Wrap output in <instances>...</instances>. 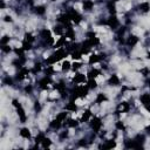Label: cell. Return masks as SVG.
I'll return each mask as SVG.
<instances>
[{
    "instance_id": "obj_1",
    "label": "cell",
    "mask_w": 150,
    "mask_h": 150,
    "mask_svg": "<svg viewBox=\"0 0 150 150\" xmlns=\"http://www.w3.org/2000/svg\"><path fill=\"white\" fill-rule=\"evenodd\" d=\"M68 15L70 16L72 21L75 22V24H79V22L81 21V19H82L80 14L75 11V10H73V8H69V11H68Z\"/></svg>"
},
{
    "instance_id": "obj_2",
    "label": "cell",
    "mask_w": 150,
    "mask_h": 150,
    "mask_svg": "<svg viewBox=\"0 0 150 150\" xmlns=\"http://www.w3.org/2000/svg\"><path fill=\"white\" fill-rule=\"evenodd\" d=\"M101 127H102V122L99 117H94L91 120V128H93V130H94L95 133H99L100 129H101Z\"/></svg>"
},
{
    "instance_id": "obj_3",
    "label": "cell",
    "mask_w": 150,
    "mask_h": 150,
    "mask_svg": "<svg viewBox=\"0 0 150 150\" xmlns=\"http://www.w3.org/2000/svg\"><path fill=\"white\" fill-rule=\"evenodd\" d=\"M106 24H107L110 28H112V29H116V28L118 27V25H120V22H118L116 16H110L107 21H106Z\"/></svg>"
},
{
    "instance_id": "obj_4",
    "label": "cell",
    "mask_w": 150,
    "mask_h": 150,
    "mask_svg": "<svg viewBox=\"0 0 150 150\" xmlns=\"http://www.w3.org/2000/svg\"><path fill=\"white\" fill-rule=\"evenodd\" d=\"M108 82H109L110 86H118L120 85V79H118L117 75H112Z\"/></svg>"
},
{
    "instance_id": "obj_5",
    "label": "cell",
    "mask_w": 150,
    "mask_h": 150,
    "mask_svg": "<svg viewBox=\"0 0 150 150\" xmlns=\"http://www.w3.org/2000/svg\"><path fill=\"white\" fill-rule=\"evenodd\" d=\"M93 7H94V2H93L91 0H85V1H83V10H86V11H91Z\"/></svg>"
},
{
    "instance_id": "obj_6",
    "label": "cell",
    "mask_w": 150,
    "mask_h": 150,
    "mask_svg": "<svg viewBox=\"0 0 150 150\" xmlns=\"http://www.w3.org/2000/svg\"><path fill=\"white\" fill-rule=\"evenodd\" d=\"M129 104L127 102H122L121 104H120V107H118V110L116 112H127L129 110Z\"/></svg>"
},
{
    "instance_id": "obj_7",
    "label": "cell",
    "mask_w": 150,
    "mask_h": 150,
    "mask_svg": "<svg viewBox=\"0 0 150 150\" xmlns=\"http://www.w3.org/2000/svg\"><path fill=\"white\" fill-rule=\"evenodd\" d=\"M16 112H18V115L20 117V121L21 122H26V115H25V110L22 109V107L16 108Z\"/></svg>"
},
{
    "instance_id": "obj_8",
    "label": "cell",
    "mask_w": 150,
    "mask_h": 150,
    "mask_svg": "<svg viewBox=\"0 0 150 150\" xmlns=\"http://www.w3.org/2000/svg\"><path fill=\"white\" fill-rule=\"evenodd\" d=\"M49 82H50V79H49L48 76H46V77H43L42 80H40L39 85H40V87L42 89H47V85H48Z\"/></svg>"
},
{
    "instance_id": "obj_9",
    "label": "cell",
    "mask_w": 150,
    "mask_h": 150,
    "mask_svg": "<svg viewBox=\"0 0 150 150\" xmlns=\"http://www.w3.org/2000/svg\"><path fill=\"white\" fill-rule=\"evenodd\" d=\"M137 42H138V38L136 37V35H130L128 38V41H127V43H128L129 46H135Z\"/></svg>"
},
{
    "instance_id": "obj_10",
    "label": "cell",
    "mask_w": 150,
    "mask_h": 150,
    "mask_svg": "<svg viewBox=\"0 0 150 150\" xmlns=\"http://www.w3.org/2000/svg\"><path fill=\"white\" fill-rule=\"evenodd\" d=\"M114 147H116V142L114 139H110V141H107V143L104 145H102L101 148H103V149H112Z\"/></svg>"
},
{
    "instance_id": "obj_11",
    "label": "cell",
    "mask_w": 150,
    "mask_h": 150,
    "mask_svg": "<svg viewBox=\"0 0 150 150\" xmlns=\"http://www.w3.org/2000/svg\"><path fill=\"white\" fill-rule=\"evenodd\" d=\"M107 6H108V11H109V13L114 15V14L116 13V7H115V4H114V1H112H112H109Z\"/></svg>"
},
{
    "instance_id": "obj_12",
    "label": "cell",
    "mask_w": 150,
    "mask_h": 150,
    "mask_svg": "<svg viewBox=\"0 0 150 150\" xmlns=\"http://www.w3.org/2000/svg\"><path fill=\"white\" fill-rule=\"evenodd\" d=\"M85 80H86V76L83 74H76L74 77V82L75 83H80V82H85Z\"/></svg>"
},
{
    "instance_id": "obj_13",
    "label": "cell",
    "mask_w": 150,
    "mask_h": 150,
    "mask_svg": "<svg viewBox=\"0 0 150 150\" xmlns=\"http://www.w3.org/2000/svg\"><path fill=\"white\" fill-rule=\"evenodd\" d=\"M100 60H101L100 55H95V54H91L90 56H89V63H90V64H94V63H96V62H99Z\"/></svg>"
},
{
    "instance_id": "obj_14",
    "label": "cell",
    "mask_w": 150,
    "mask_h": 150,
    "mask_svg": "<svg viewBox=\"0 0 150 150\" xmlns=\"http://www.w3.org/2000/svg\"><path fill=\"white\" fill-rule=\"evenodd\" d=\"M20 135H21L24 138H31V133L27 128H22L20 130Z\"/></svg>"
},
{
    "instance_id": "obj_15",
    "label": "cell",
    "mask_w": 150,
    "mask_h": 150,
    "mask_svg": "<svg viewBox=\"0 0 150 150\" xmlns=\"http://www.w3.org/2000/svg\"><path fill=\"white\" fill-rule=\"evenodd\" d=\"M141 102L143 103V104H149L150 103V94H143L142 96H141Z\"/></svg>"
},
{
    "instance_id": "obj_16",
    "label": "cell",
    "mask_w": 150,
    "mask_h": 150,
    "mask_svg": "<svg viewBox=\"0 0 150 150\" xmlns=\"http://www.w3.org/2000/svg\"><path fill=\"white\" fill-rule=\"evenodd\" d=\"M104 101H107V96L104 95V94H99L96 97V103H99V104H101V103H103Z\"/></svg>"
},
{
    "instance_id": "obj_17",
    "label": "cell",
    "mask_w": 150,
    "mask_h": 150,
    "mask_svg": "<svg viewBox=\"0 0 150 150\" xmlns=\"http://www.w3.org/2000/svg\"><path fill=\"white\" fill-rule=\"evenodd\" d=\"M66 38H69L72 40L75 39V33H74V31L72 29V27H68V29H67V32H66Z\"/></svg>"
},
{
    "instance_id": "obj_18",
    "label": "cell",
    "mask_w": 150,
    "mask_h": 150,
    "mask_svg": "<svg viewBox=\"0 0 150 150\" xmlns=\"http://www.w3.org/2000/svg\"><path fill=\"white\" fill-rule=\"evenodd\" d=\"M50 37H52V35H50V31H48V29H42V31H41V38H42V39L48 40Z\"/></svg>"
},
{
    "instance_id": "obj_19",
    "label": "cell",
    "mask_w": 150,
    "mask_h": 150,
    "mask_svg": "<svg viewBox=\"0 0 150 150\" xmlns=\"http://www.w3.org/2000/svg\"><path fill=\"white\" fill-rule=\"evenodd\" d=\"M77 109V107H76V104H75L73 101H70L67 106H66V110H70V112H75Z\"/></svg>"
},
{
    "instance_id": "obj_20",
    "label": "cell",
    "mask_w": 150,
    "mask_h": 150,
    "mask_svg": "<svg viewBox=\"0 0 150 150\" xmlns=\"http://www.w3.org/2000/svg\"><path fill=\"white\" fill-rule=\"evenodd\" d=\"M139 10L142 12H149L150 11V5L148 2H142L141 5H139Z\"/></svg>"
},
{
    "instance_id": "obj_21",
    "label": "cell",
    "mask_w": 150,
    "mask_h": 150,
    "mask_svg": "<svg viewBox=\"0 0 150 150\" xmlns=\"http://www.w3.org/2000/svg\"><path fill=\"white\" fill-rule=\"evenodd\" d=\"M99 74H100V70L93 69V70H90V72L88 73V77H89V79H95Z\"/></svg>"
},
{
    "instance_id": "obj_22",
    "label": "cell",
    "mask_w": 150,
    "mask_h": 150,
    "mask_svg": "<svg viewBox=\"0 0 150 150\" xmlns=\"http://www.w3.org/2000/svg\"><path fill=\"white\" fill-rule=\"evenodd\" d=\"M90 116H91V112L88 109V110H86L85 112V114H83V116H82V118H81V121L82 122H85V121H88L89 118H90Z\"/></svg>"
},
{
    "instance_id": "obj_23",
    "label": "cell",
    "mask_w": 150,
    "mask_h": 150,
    "mask_svg": "<svg viewBox=\"0 0 150 150\" xmlns=\"http://www.w3.org/2000/svg\"><path fill=\"white\" fill-rule=\"evenodd\" d=\"M50 127L53 129H58V128H60V125H61V122H60L59 120L56 118V120H53L52 122H50V124H49Z\"/></svg>"
},
{
    "instance_id": "obj_24",
    "label": "cell",
    "mask_w": 150,
    "mask_h": 150,
    "mask_svg": "<svg viewBox=\"0 0 150 150\" xmlns=\"http://www.w3.org/2000/svg\"><path fill=\"white\" fill-rule=\"evenodd\" d=\"M58 60H59V59L55 56V54H53V55H50L48 59H47V63H48V64H53V63H55Z\"/></svg>"
},
{
    "instance_id": "obj_25",
    "label": "cell",
    "mask_w": 150,
    "mask_h": 150,
    "mask_svg": "<svg viewBox=\"0 0 150 150\" xmlns=\"http://www.w3.org/2000/svg\"><path fill=\"white\" fill-rule=\"evenodd\" d=\"M41 144H42V147L43 148H48V147H50V144H52V141L49 138H45L42 139V142H41Z\"/></svg>"
},
{
    "instance_id": "obj_26",
    "label": "cell",
    "mask_w": 150,
    "mask_h": 150,
    "mask_svg": "<svg viewBox=\"0 0 150 150\" xmlns=\"http://www.w3.org/2000/svg\"><path fill=\"white\" fill-rule=\"evenodd\" d=\"M63 45H64V38L62 37V38H61V39L59 40V41H58V42L54 43V48H61V47H62Z\"/></svg>"
},
{
    "instance_id": "obj_27",
    "label": "cell",
    "mask_w": 150,
    "mask_h": 150,
    "mask_svg": "<svg viewBox=\"0 0 150 150\" xmlns=\"http://www.w3.org/2000/svg\"><path fill=\"white\" fill-rule=\"evenodd\" d=\"M45 12H46V10H45V7H43V6H39V7H37V8H35V13H37V14H39V15H42V14H45Z\"/></svg>"
},
{
    "instance_id": "obj_28",
    "label": "cell",
    "mask_w": 150,
    "mask_h": 150,
    "mask_svg": "<svg viewBox=\"0 0 150 150\" xmlns=\"http://www.w3.org/2000/svg\"><path fill=\"white\" fill-rule=\"evenodd\" d=\"M97 86V82L94 79H89V81H88V87L89 88H91V89H94V88H96Z\"/></svg>"
},
{
    "instance_id": "obj_29",
    "label": "cell",
    "mask_w": 150,
    "mask_h": 150,
    "mask_svg": "<svg viewBox=\"0 0 150 150\" xmlns=\"http://www.w3.org/2000/svg\"><path fill=\"white\" fill-rule=\"evenodd\" d=\"M22 48L25 49V50H29V49L32 48V43L28 42V41H26V40H25V41L22 42Z\"/></svg>"
},
{
    "instance_id": "obj_30",
    "label": "cell",
    "mask_w": 150,
    "mask_h": 150,
    "mask_svg": "<svg viewBox=\"0 0 150 150\" xmlns=\"http://www.w3.org/2000/svg\"><path fill=\"white\" fill-rule=\"evenodd\" d=\"M77 124H79V122H77L76 120H73V118H72V120H69V121L67 122V125H68V127H72V128L77 127Z\"/></svg>"
},
{
    "instance_id": "obj_31",
    "label": "cell",
    "mask_w": 150,
    "mask_h": 150,
    "mask_svg": "<svg viewBox=\"0 0 150 150\" xmlns=\"http://www.w3.org/2000/svg\"><path fill=\"white\" fill-rule=\"evenodd\" d=\"M66 117H67V112H60L59 115L56 116V118L59 120L60 122H62V121H64L66 120Z\"/></svg>"
},
{
    "instance_id": "obj_32",
    "label": "cell",
    "mask_w": 150,
    "mask_h": 150,
    "mask_svg": "<svg viewBox=\"0 0 150 150\" xmlns=\"http://www.w3.org/2000/svg\"><path fill=\"white\" fill-rule=\"evenodd\" d=\"M134 141L137 142V143H139V144H142V143L144 142V136H143V135H137V136L135 137Z\"/></svg>"
},
{
    "instance_id": "obj_33",
    "label": "cell",
    "mask_w": 150,
    "mask_h": 150,
    "mask_svg": "<svg viewBox=\"0 0 150 150\" xmlns=\"http://www.w3.org/2000/svg\"><path fill=\"white\" fill-rule=\"evenodd\" d=\"M25 40H26V41H28V42L32 43L33 41H34V37H33L31 33H26V34H25Z\"/></svg>"
},
{
    "instance_id": "obj_34",
    "label": "cell",
    "mask_w": 150,
    "mask_h": 150,
    "mask_svg": "<svg viewBox=\"0 0 150 150\" xmlns=\"http://www.w3.org/2000/svg\"><path fill=\"white\" fill-rule=\"evenodd\" d=\"M81 55H82V53L81 52H73V54H72V58L74 60H79L81 59Z\"/></svg>"
},
{
    "instance_id": "obj_35",
    "label": "cell",
    "mask_w": 150,
    "mask_h": 150,
    "mask_svg": "<svg viewBox=\"0 0 150 150\" xmlns=\"http://www.w3.org/2000/svg\"><path fill=\"white\" fill-rule=\"evenodd\" d=\"M70 68H72V67H70V63L68 62V61H64L63 63H62V70L66 72V70H69Z\"/></svg>"
},
{
    "instance_id": "obj_36",
    "label": "cell",
    "mask_w": 150,
    "mask_h": 150,
    "mask_svg": "<svg viewBox=\"0 0 150 150\" xmlns=\"http://www.w3.org/2000/svg\"><path fill=\"white\" fill-rule=\"evenodd\" d=\"M24 52H25L24 48H15V53H16V55H19V58L24 56Z\"/></svg>"
},
{
    "instance_id": "obj_37",
    "label": "cell",
    "mask_w": 150,
    "mask_h": 150,
    "mask_svg": "<svg viewBox=\"0 0 150 150\" xmlns=\"http://www.w3.org/2000/svg\"><path fill=\"white\" fill-rule=\"evenodd\" d=\"M43 138H45V135H43V134H39V135H38L37 138H35V142H37V144H38V143H41Z\"/></svg>"
},
{
    "instance_id": "obj_38",
    "label": "cell",
    "mask_w": 150,
    "mask_h": 150,
    "mask_svg": "<svg viewBox=\"0 0 150 150\" xmlns=\"http://www.w3.org/2000/svg\"><path fill=\"white\" fill-rule=\"evenodd\" d=\"M1 49H2L4 53H10V52H11V47H10L8 45H2Z\"/></svg>"
},
{
    "instance_id": "obj_39",
    "label": "cell",
    "mask_w": 150,
    "mask_h": 150,
    "mask_svg": "<svg viewBox=\"0 0 150 150\" xmlns=\"http://www.w3.org/2000/svg\"><path fill=\"white\" fill-rule=\"evenodd\" d=\"M25 77H26V75L24 74V73H22L21 70H20V72H19V73H18V75H16V79H18V80H19V81L24 80V79H25Z\"/></svg>"
},
{
    "instance_id": "obj_40",
    "label": "cell",
    "mask_w": 150,
    "mask_h": 150,
    "mask_svg": "<svg viewBox=\"0 0 150 150\" xmlns=\"http://www.w3.org/2000/svg\"><path fill=\"white\" fill-rule=\"evenodd\" d=\"M54 33H55V34H58V35H61V34H62V28L59 27V26L54 27Z\"/></svg>"
},
{
    "instance_id": "obj_41",
    "label": "cell",
    "mask_w": 150,
    "mask_h": 150,
    "mask_svg": "<svg viewBox=\"0 0 150 150\" xmlns=\"http://www.w3.org/2000/svg\"><path fill=\"white\" fill-rule=\"evenodd\" d=\"M116 128L118 129V130H124V124L121 122V121H118V122H116Z\"/></svg>"
},
{
    "instance_id": "obj_42",
    "label": "cell",
    "mask_w": 150,
    "mask_h": 150,
    "mask_svg": "<svg viewBox=\"0 0 150 150\" xmlns=\"http://www.w3.org/2000/svg\"><path fill=\"white\" fill-rule=\"evenodd\" d=\"M7 42H10V37H7V35H5V37L1 39V45H6Z\"/></svg>"
},
{
    "instance_id": "obj_43",
    "label": "cell",
    "mask_w": 150,
    "mask_h": 150,
    "mask_svg": "<svg viewBox=\"0 0 150 150\" xmlns=\"http://www.w3.org/2000/svg\"><path fill=\"white\" fill-rule=\"evenodd\" d=\"M80 67H81V63H79V62H74V63L72 64V68H73V70H77Z\"/></svg>"
},
{
    "instance_id": "obj_44",
    "label": "cell",
    "mask_w": 150,
    "mask_h": 150,
    "mask_svg": "<svg viewBox=\"0 0 150 150\" xmlns=\"http://www.w3.org/2000/svg\"><path fill=\"white\" fill-rule=\"evenodd\" d=\"M12 104H13V106H14V107H15V108L21 107V104L19 103V101H18V100H13V101H12Z\"/></svg>"
},
{
    "instance_id": "obj_45",
    "label": "cell",
    "mask_w": 150,
    "mask_h": 150,
    "mask_svg": "<svg viewBox=\"0 0 150 150\" xmlns=\"http://www.w3.org/2000/svg\"><path fill=\"white\" fill-rule=\"evenodd\" d=\"M54 73V69L52 67H48L47 69H46V75H52Z\"/></svg>"
},
{
    "instance_id": "obj_46",
    "label": "cell",
    "mask_w": 150,
    "mask_h": 150,
    "mask_svg": "<svg viewBox=\"0 0 150 150\" xmlns=\"http://www.w3.org/2000/svg\"><path fill=\"white\" fill-rule=\"evenodd\" d=\"M39 70H41V63H37L35 67H34V73H37Z\"/></svg>"
},
{
    "instance_id": "obj_47",
    "label": "cell",
    "mask_w": 150,
    "mask_h": 150,
    "mask_svg": "<svg viewBox=\"0 0 150 150\" xmlns=\"http://www.w3.org/2000/svg\"><path fill=\"white\" fill-rule=\"evenodd\" d=\"M87 38L88 39H93V38H96V37H95V33L94 32H88L87 33Z\"/></svg>"
},
{
    "instance_id": "obj_48",
    "label": "cell",
    "mask_w": 150,
    "mask_h": 150,
    "mask_svg": "<svg viewBox=\"0 0 150 150\" xmlns=\"http://www.w3.org/2000/svg\"><path fill=\"white\" fill-rule=\"evenodd\" d=\"M4 82H5L6 85H10V86H11V85H12V79H11V77H6Z\"/></svg>"
},
{
    "instance_id": "obj_49",
    "label": "cell",
    "mask_w": 150,
    "mask_h": 150,
    "mask_svg": "<svg viewBox=\"0 0 150 150\" xmlns=\"http://www.w3.org/2000/svg\"><path fill=\"white\" fill-rule=\"evenodd\" d=\"M141 73H142V74L144 75V76H147V75L149 74V69H148V68H144V69H142V70H141Z\"/></svg>"
},
{
    "instance_id": "obj_50",
    "label": "cell",
    "mask_w": 150,
    "mask_h": 150,
    "mask_svg": "<svg viewBox=\"0 0 150 150\" xmlns=\"http://www.w3.org/2000/svg\"><path fill=\"white\" fill-rule=\"evenodd\" d=\"M5 21L6 22H12V18L11 16H8V15L5 16Z\"/></svg>"
},
{
    "instance_id": "obj_51",
    "label": "cell",
    "mask_w": 150,
    "mask_h": 150,
    "mask_svg": "<svg viewBox=\"0 0 150 150\" xmlns=\"http://www.w3.org/2000/svg\"><path fill=\"white\" fill-rule=\"evenodd\" d=\"M35 110H40V104H39V102H35Z\"/></svg>"
},
{
    "instance_id": "obj_52",
    "label": "cell",
    "mask_w": 150,
    "mask_h": 150,
    "mask_svg": "<svg viewBox=\"0 0 150 150\" xmlns=\"http://www.w3.org/2000/svg\"><path fill=\"white\" fill-rule=\"evenodd\" d=\"M67 131H64V133H62V134H61V136H60V137H61V138H63V137H67Z\"/></svg>"
},
{
    "instance_id": "obj_53",
    "label": "cell",
    "mask_w": 150,
    "mask_h": 150,
    "mask_svg": "<svg viewBox=\"0 0 150 150\" xmlns=\"http://www.w3.org/2000/svg\"><path fill=\"white\" fill-rule=\"evenodd\" d=\"M144 107H145V109H147L148 112H150V103H149V104H145Z\"/></svg>"
},
{
    "instance_id": "obj_54",
    "label": "cell",
    "mask_w": 150,
    "mask_h": 150,
    "mask_svg": "<svg viewBox=\"0 0 150 150\" xmlns=\"http://www.w3.org/2000/svg\"><path fill=\"white\" fill-rule=\"evenodd\" d=\"M145 130H147V133H148V134L150 135V125H148V127L145 128Z\"/></svg>"
},
{
    "instance_id": "obj_55",
    "label": "cell",
    "mask_w": 150,
    "mask_h": 150,
    "mask_svg": "<svg viewBox=\"0 0 150 150\" xmlns=\"http://www.w3.org/2000/svg\"><path fill=\"white\" fill-rule=\"evenodd\" d=\"M32 90V87H26V91H31Z\"/></svg>"
},
{
    "instance_id": "obj_56",
    "label": "cell",
    "mask_w": 150,
    "mask_h": 150,
    "mask_svg": "<svg viewBox=\"0 0 150 150\" xmlns=\"http://www.w3.org/2000/svg\"><path fill=\"white\" fill-rule=\"evenodd\" d=\"M1 8H5V2L4 1H1Z\"/></svg>"
},
{
    "instance_id": "obj_57",
    "label": "cell",
    "mask_w": 150,
    "mask_h": 150,
    "mask_svg": "<svg viewBox=\"0 0 150 150\" xmlns=\"http://www.w3.org/2000/svg\"><path fill=\"white\" fill-rule=\"evenodd\" d=\"M148 59L150 60V52H149V53H148Z\"/></svg>"
},
{
    "instance_id": "obj_58",
    "label": "cell",
    "mask_w": 150,
    "mask_h": 150,
    "mask_svg": "<svg viewBox=\"0 0 150 150\" xmlns=\"http://www.w3.org/2000/svg\"><path fill=\"white\" fill-rule=\"evenodd\" d=\"M149 86H150V85H149Z\"/></svg>"
}]
</instances>
